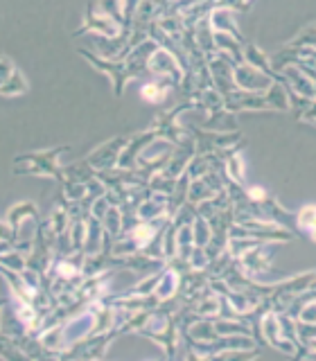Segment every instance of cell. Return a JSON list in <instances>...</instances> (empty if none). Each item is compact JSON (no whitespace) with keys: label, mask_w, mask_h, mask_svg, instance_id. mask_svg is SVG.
Returning <instances> with one entry per match:
<instances>
[{"label":"cell","mask_w":316,"mask_h":361,"mask_svg":"<svg viewBox=\"0 0 316 361\" xmlns=\"http://www.w3.org/2000/svg\"><path fill=\"white\" fill-rule=\"evenodd\" d=\"M233 81L238 90H246V93H264L266 88L273 84V77L264 75L257 68L249 63H238L233 65Z\"/></svg>","instance_id":"obj_1"},{"label":"cell","mask_w":316,"mask_h":361,"mask_svg":"<svg viewBox=\"0 0 316 361\" xmlns=\"http://www.w3.org/2000/svg\"><path fill=\"white\" fill-rule=\"evenodd\" d=\"M145 68H147L151 75H174V79L179 81L181 79V72H179V59L172 54L163 50V48H156V50H151V54L147 56V61H145Z\"/></svg>","instance_id":"obj_2"},{"label":"cell","mask_w":316,"mask_h":361,"mask_svg":"<svg viewBox=\"0 0 316 361\" xmlns=\"http://www.w3.org/2000/svg\"><path fill=\"white\" fill-rule=\"evenodd\" d=\"M91 32H97L100 37H118V32L120 28L116 25V21L111 19V16L107 14H102V16H93L91 21H88V25H86Z\"/></svg>","instance_id":"obj_3"},{"label":"cell","mask_w":316,"mask_h":361,"mask_svg":"<svg viewBox=\"0 0 316 361\" xmlns=\"http://www.w3.org/2000/svg\"><path fill=\"white\" fill-rule=\"evenodd\" d=\"M28 90V81H25V77L21 75L19 70H14L12 75H10V79L5 81L3 86H0V93L3 95H21V93H25Z\"/></svg>","instance_id":"obj_4"},{"label":"cell","mask_w":316,"mask_h":361,"mask_svg":"<svg viewBox=\"0 0 316 361\" xmlns=\"http://www.w3.org/2000/svg\"><path fill=\"white\" fill-rule=\"evenodd\" d=\"M296 224H298L301 231H307V233L312 231V228L316 226V206H314V203H310V206H305V208L298 210Z\"/></svg>","instance_id":"obj_5"},{"label":"cell","mask_w":316,"mask_h":361,"mask_svg":"<svg viewBox=\"0 0 316 361\" xmlns=\"http://www.w3.org/2000/svg\"><path fill=\"white\" fill-rule=\"evenodd\" d=\"M244 161H242V156L233 154L229 156V161H226V172H229L231 180H235V183H242L244 180Z\"/></svg>","instance_id":"obj_6"},{"label":"cell","mask_w":316,"mask_h":361,"mask_svg":"<svg viewBox=\"0 0 316 361\" xmlns=\"http://www.w3.org/2000/svg\"><path fill=\"white\" fill-rule=\"evenodd\" d=\"M213 240V233H210V224L206 217H199L194 221V244L197 246H208V242Z\"/></svg>","instance_id":"obj_7"},{"label":"cell","mask_w":316,"mask_h":361,"mask_svg":"<svg viewBox=\"0 0 316 361\" xmlns=\"http://www.w3.org/2000/svg\"><path fill=\"white\" fill-rule=\"evenodd\" d=\"M149 147H151V149H156V158H158V156H163V158H169V152H172V145H169V143H151ZM138 163H140V165H149V163H151L149 152H143L140 156H138Z\"/></svg>","instance_id":"obj_8"},{"label":"cell","mask_w":316,"mask_h":361,"mask_svg":"<svg viewBox=\"0 0 316 361\" xmlns=\"http://www.w3.org/2000/svg\"><path fill=\"white\" fill-rule=\"evenodd\" d=\"M140 95H143V100L156 104V102H163L167 93H165L163 84H154V81H151V84H145L143 86V93Z\"/></svg>","instance_id":"obj_9"},{"label":"cell","mask_w":316,"mask_h":361,"mask_svg":"<svg viewBox=\"0 0 316 361\" xmlns=\"http://www.w3.org/2000/svg\"><path fill=\"white\" fill-rule=\"evenodd\" d=\"M294 318H298V321H305V323H316V300L305 302V305L298 309V314Z\"/></svg>","instance_id":"obj_10"},{"label":"cell","mask_w":316,"mask_h":361,"mask_svg":"<svg viewBox=\"0 0 316 361\" xmlns=\"http://www.w3.org/2000/svg\"><path fill=\"white\" fill-rule=\"evenodd\" d=\"M246 196H249V199L253 201V203H262V201L269 199V194H266V190H264V187H260V185L249 187V190H246Z\"/></svg>","instance_id":"obj_11"},{"label":"cell","mask_w":316,"mask_h":361,"mask_svg":"<svg viewBox=\"0 0 316 361\" xmlns=\"http://www.w3.org/2000/svg\"><path fill=\"white\" fill-rule=\"evenodd\" d=\"M12 72H14V65H12V61L7 59V56L0 54V86H3L7 79H10Z\"/></svg>","instance_id":"obj_12"},{"label":"cell","mask_w":316,"mask_h":361,"mask_svg":"<svg viewBox=\"0 0 316 361\" xmlns=\"http://www.w3.org/2000/svg\"><path fill=\"white\" fill-rule=\"evenodd\" d=\"M310 237H312V240L316 242V226H314V228H312V231H310Z\"/></svg>","instance_id":"obj_13"},{"label":"cell","mask_w":316,"mask_h":361,"mask_svg":"<svg viewBox=\"0 0 316 361\" xmlns=\"http://www.w3.org/2000/svg\"><path fill=\"white\" fill-rule=\"evenodd\" d=\"M314 125H316V120H314Z\"/></svg>","instance_id":"obj_14"}]
</instances>
